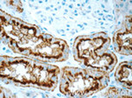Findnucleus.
<instances>
[{
  "label": "nucleus",
  "mask_w": 132,
  "mask_h": 98,
  "mask_svg": "<svg viewBox=\"0 0 132 98\" xmlns=\"http://www.w3.org/2000/svg\"><path fill=\"white\" fill-rule=\"evenodd\" d=\"M59 68L43 61L27 58H1V77L22 87H35L53 90L58 82Z\"/></svg>",
  "instance_id": "nucleus-1"
},
{
  "label": "nucleus",
  "mask_w": 132,
  "mask_h": 98,
  "mask_svg": "<svg viewBox=\"0 0 132 98\" xmlns=\"http://www.w3.org/2000/svg\"><path fill=\"white\" fill-rule=\"evenodd\" d=\"M109 37L103 33L89 36H80L73 46L74 58L83 61L87 67L110 73L116 63V57L108 50Z\"/></svg>",
  "instance_id": "nucleus-2"
},
{
  "label": "nucleus",
  "mask_w": 132,
  "mask_h": 98,
  "mask_svg": "<svg viewBox=\"0 0 132 98\" xmlns=\"http://www.w3.org/2000/svg\"><path fill=\"white\" fill-rule=\"evenodd\" d=\"M108 73L87 67H64L60 81V91L69 96H88L108 86Z\"/></svg>",
  "instance_id": "nucleus-3"
},
{
  "label": "nucleus",
  "mask_w": 132,
  "mask_h": 98,
  "mask_svg": "<svg viewBox=\"0 0 132 98\" xmlns=\"http://www.w3.org/2000/svg\"><path fill=\"white\" fill-rule=\"evenodd\" d=\"M114 45L119 54L131 55V16L124 21L122 29L114 33Z\"/></svg>",
  "instance_id": "nucleus-4"
},
{
  "label": "nucleus",
  "mask_w": 132,
  "mask_h": 98,
  "mask_svg": "<svg viewBox=\"0 0 132 98\" xmlns=\"http://www.w3.org/2000/svg\"><path fill=\"white\" fill-rule=\"evenodd\" d=\"M116 82L127 89H131V62H122L117 67L114 74Z\"/></svg>",
  "instance_id": "nucleus-5"
}]
</instances>
